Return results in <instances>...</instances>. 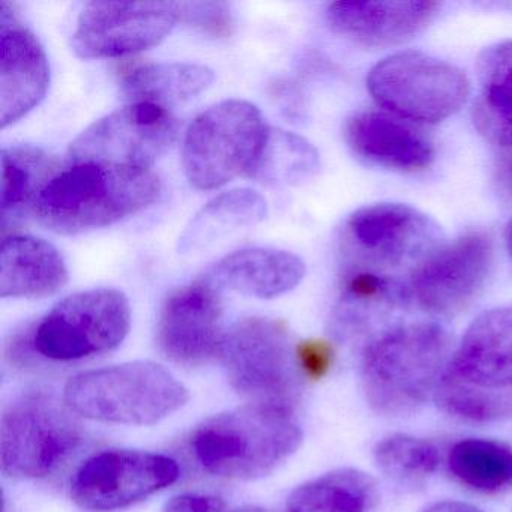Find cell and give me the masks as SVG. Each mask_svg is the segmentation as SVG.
I'll list each match as a JSON object with an SVG mask.
<instances>
[{"instance_id":"cell-16","label":"cell","mask_w":512,"mask_h":512,"mask_svg":"<svg viewBox=\"0 0 512 512\" xmlns=\"http://www.w3.org/2000/svg\"><path fill=\"white\" fill-rule=\"evenodd\" d=\"M50 67L34 32L8 2H0V125L22 119L46 97Z\"/></svg>"},{"instance_id":"cell-2","label":"cell","mask_w":512,"mask_h":512,"mask_svg":"<svg viewBox=\"0 0 512 512\" xmlns=\"http://www.w3.org/2000/svg\"><path fill=\"white\" fill-rule=\"evenodd\" d=\"M160 196L161 181L151 170L76 163L46 185L32 211L47 229L77 235L112 226L154 205Z\"/></svg>"},{"instance_id":"cell-29","label":"cell","mask_w":512,"mask_h":512,"mask_svg":"<svg viewBox=\"0 0 512 512\" xmlns=\"http://www.w3.org/2000/svg\"><path fill=\"white\" fill-rule=\"evenodd\" d=\"M437 406L457 418L476 422H500L512 419L511 388H485L472 385L445 371L436 392Z\"/></svg>"},{"instance_id":"cell-3","label":"cell","mask_w":512,"mask_h":512,"mask_svg":"<svg viewBox=\"0 0 512 512\" xmlns=\"http://www.w3.org/2000/svg\"><path fill=\"white\" fill-rule=\"evenodd\" d=\"M433 218L401 203H377L347 218L341 235V277L367 275L406 289L412 275L442 245Z\"/></svg>"},{"instance_id":"cell-10","label":"cell","mask_w":512,"mask_h":512,"mask_svg":"<svg viewBox=\"0 0 512 512\" xmlns=\"http://www.w3.org/2000/svg\"><path fill=\"white\" fill-rule=\"evenodd\" d=\"M131 307L115 289L74 293L41 319L32 344L44 358L71 362L116 349L128 335Z\"/></svg>"},{"instance_id":"cell-33","label":"cell","mask_w":512,"mask_h":512,"mask_svg":"<svg viewBox=\"0 0 512 512\" xmlns=\"http://www.w3.org/2000/svg\"><path fill=\"white\" fill-rule=\"evenodd\" d=\"M164 512H226V505L218 497L184 494L170 500Z\"/></svg>"},{"instance_id":"cell-37","label":"cell","mask_w":512,"mask_h":512,"mask_svg":"<svg viewBox=\"0 0 512 512\" xmlns=\"http://www.w3.org/2000/svg\"><path fill=\"white\" fill-rule=\"evenodd\" d=\"M506 170V175L509 176V181H512V169H505Z\"/></svg>"},{"instance_id":"cell-32","label":"cell","mask_w":512,"mask_h":512,"mask_svg":"<svg viewBox=\"0 0 512 512\" xmlns=\"http://www.w3.org/2000/svg\"><path fill=\"white\" fill-rule=\"evenodd\" d=\"M298 362L302 374L311 379H320L328 373L334 361L331 344L322 340L304 341L298 344Z\"/></svg>"},{"instance_id":"cell-27","label":"cell","mask_w":512,"mask_h":512,"mask_svg":"<svg viewBox=\"0 0 512 512\" xmlns=\"http://www.w3.org/2000/svg\"><path fill=\"white\" fill-rule=\"evenodd\" d=\"M56 175L55 160L43 149L31 145L2 149V224L28 203L34 205Z\"/></svg>"},{"instance_id":"cell-21","label":"cell","mask_w":512,"mask_h":512,"mask_svg":"<svg viewBox=\"0 0 512 512\" xmlns=\"http://www.w3.org/2000/svg\"><path fill=\"white\" fill-rule=\"evenodd\" d=\"M305 263L289 251L275 248H247L218 260L206 283L235 290L259 299H274L295 289L304 280Z\"/></svg>"},{"instance_id":"cell-24","label":"cell","mask_w":512,"mask_h":512,"mask_svg":"<svg viewBox=\"0 0 512 512\" xmlns=\"http://www.w3.org/2000/svg\"><path fill=\"white\" fill-rule=\"evenodd\" d=\"M214 82V71L191 62L134 65L121 77L122 91L131 103H185L197 97ZM167 109V107H166Z\"/></svg>"},{"instance_id":"cell-18","label":"cell","mask_w":512,"mask_h":512,"mask_svg":"<svg viewBox=\"0 0 512 512\" xmlns=\"http://www.w3.org/2000/svg\"><path fill=\"white\" fill-rule=\"evenodd\" d=\"M344 136L362 160L395 172H422L436 158L434 143L419 125L383 110L356 113L347 119Z\"/></svg>"},{"instance_id":"cell-34","label":"cell","mask_w":512,"mask_h":512,"mask_svg":"<svg viewBox=\"0 0 512 512\" xmlns=\"http://www.w3.org/2000/svg\"><path fill=\"white\" fill-rule=\"evenodd\" d=\"M424 512H482L481 509L469 505V503L455 502V500H443L428 506Z\"/></svg>"},{"instance_id":"cell-25","label":"cell","mask_w":512,"mask_h":512,"mask_svg":"<svg viewBox=\"0 0 512 512\" xmlns=\"http://www.w3.org/2000/svg\"><path fill=\"white\" fill-rule=\"evenodd\" d=\"M377 487L368 473L338 469L299 485L290 496L289 512H370Z\"/></svg>"},{"instance_id":"cell-14","label":"cell","mask_w":512,"mask_h":512,"mask_svg":"<svg viewBox=\"0 0 512 512\" xmlns=\"http://www.w3.org/2000/svg\"><path fill=\"white\" fill-rule=\"evenodd\" d=\"M179 478L173 458L152 452L112 449L89 458L71 484L80 508L106 512L127 508Z\"/></svg>"},{"instance_id":"cell-15","label":"cell","mask_w":512,"mask_h":512,"mask_svg":"<svg viewBox=\"0 0 512 512\" xmlns=\"http://www.w3.org/2000/svg\"><path fill=\"white\" fill-rule=\"evenodd\" d=\"M224 335L220 296L206 281L175 290L161 308L158 344L176 364H208L221 356Z\"/></svg>"},{"instance_id":"cell-31","label":"cell","mask_w":512,"mask_h":512,"mask_svg":"<svg viewBox=\"0 0 512 512\" xmlns=\"http://www.w3.org/2000/svg\"><path fill=\"white\" fill-rule=\"evenodd\" d=\"M181 22L214 38H227L235 31L230 5L226 2H181Z\"/></svg>"},{"instance_id":"cell-5","label":"cell","mask_w":512,"mask_h":512,"mask_svg":"<svg viewBox=\"0 0 512 512\" xmlns=\"http://www.w3.org/2000/svg\"><path fill=\"white\" fill-rule=\"evenodd\" d=\"M188 389L154 362H127L68 380L64 398L74 413L125 425H152L188 401Z\"/></svg>"},{"instance_id":"cell-8","label":"cell","mask_w":512,"mask_h":512,"mask_svg":"<svg viewBox=\"0 0 512 512\" xmlns=\"http://www.w3.org/2000/svg\"><path fill=\"white\" fill-rule=\"evenodd\" d=\"M269 127L254 104L226 100L194 119L185 134L182 164L197 190H215L248 173Z\"/></svg>"},{"instance_id":"cell-7","label":"cell","mask_w":512,"mask_h":512,"mask_svg":"<svg viewBox=\"0 0 512 512\" xmlns=\"http://www.w3.org/2000/svg\"><path fill=\"white\" fill-rule=\"evenodd\" d=\"M367 88L377 106L415 125H434L463 109L472 94L460 68L427 53L398 52L371 68Z\"/></svg>"},{"instance_id":"cell-20","label":"cell","mask_w":512,"mask_h":512,"mask_svg":"<svg viewBox=\"0 0 512 512\" xmlns=\"http://www.w3.org/2000/svg\"><path fill=\"white\" fill-rule=\"evenodd\" d=\"M472 118L478 133L512 167V40L488 46L476 61Z\"/></svg>"},{"instance_id":"cell-22","label":"cell","mask_w":512,"mask_h":512,"mask_svg":"<svg viewBox=\"0 0 512 512\" xmlns=\"http://www.w3.org/2000/svg\"><path fill=\"white\" fill-rule=\"evenodd\" d=\"M64 257L50 242L11 235L0 248V298H44L67 284Z\"/></svg>"},{"instance_id":"cell-11","label":"cell","mask_w":512,"mask_h":512,"mask_svg":"<svg viewBox=\"0 0 512 512\" xmlns=\"http://www.w3.org/2000/svg\"><path fill=\"white\" fill-rule=\"evenodd\" d=\"M494 257V238L485 230H472L443 244L410 278L407 304L434 317L463 313L484 292Z\"/></svg>"},{"instance_id":"cell-12","label":"cell","mask_w":512,"mask_h":512,"mask_svg":"<svg viewBox=\"0 0 512 512\" xmlns=\"http://www.w3.org/2000/svg\"><path fill=\"white\" fill-rule=\"evenodd\" d=\"M179 122L166 107L130 103L86 128L70 146L74 163L149 170L178 137Z\"/></svg>"},{"instance_id":"cell-28","label":"cell","mask_w":512,"mask_h":512,"mask_svg":"<svg viewBox=\"0 0 512 512\" xmlns=\"http://www.w3.org/2000/svg\"><path fill=\"white\" fill-rule=\"evenodd\" d=\"M452 475L473 490L494 493L512 482V451L487 439H464L448 455Z\"/></svg>"},{"instance_id":"cell-30","label":"cell","mask_w":512,"mask_h":512,"mask_svg":"<svg viewBox=\"0 0 512 512\" xmlns=\"http://www.w3.org/2000/svg\"><path fill=\"white\" fill-rule=\"evenodd\" d=\"M374 460L379 469L400 484H424L439 467L436 446L407 434H392L377 443Z\"/></svg>"},{"instance_id":"cell-23","label":"cell","mask_w":512,"mask_h":512,"mask_svg":"<svg viewBox=\"0 0 512 512\" xmlns=\"http://www.w3.org/2000/svg\"><path fill=\"white\" fill-rule=\"evenodd\" d=\"M268 214L265 197L250 188L227 191L206 203L182 232L179 253L203 250L223 236L262 223Z\"/></svg>"},{"instance_id":"cell-9","label":"cell","mask_w":512,"mask_h":512,"mask_svg":"<svg viewBox=\"0 0 512 512\" xmlns=\"http://www.w3.org/2000/svg\"><path fill=\"white\" fill-rule=\"evenodd\" d=\"M67 403L28 392L5 409L0 424L2 470L17 478H44L58 470L83 440Z\"/></svg>"},{"instance_id":"cell-6","label":"cell","mask_w":512,"mask_h":512,"mask_svg":"<svg viewBox=\"0 0 512 512\" xmlns=\"http://www.w3.org/2000/svg\"><path fill=\"white\" fill-rule=\"evenodd\" d=\"M296 350L283 323L248 317L224 335L221 359L230 385L251 404L293 410L305 377Z\"/></svg>"},{"instance_id":"cell-19","label":"cell","mask_w":512,"mask_h":512,"mask_svg":"<svg viewBox=\"0 0 512 512\" xmlns=\"http://www.w3.org/2000/svg\"><path fill=\"white\" fill-rule=\"evenodd\" d=\"M446 371L485 388L512 386V304L473 320Z\"/></svg>"},{"instance_id":"cell-1","label":"cell","mask_w":512,"mask_h":512,"mask_svg":"<svg viewBox=\"0 0 512 512\" xmlns=\"http://www.w3.org/2000/svg\"><path fill=\"white\" fill-rule=\"evenodd\" d=\"M452 355L451 334L436 322L401 323L379 332L361 359L368 406L392 418L416 412L436 392Z\"/></svg>"},{"instance_id":"cell-17","label":"cell","mask_w":512,"mask_h":512,"mask_svg":"<svg viewBox=\"0 0 512 512\" xmlns=\"http://www.w3.org/2000/svg\"><path fill=\"white\" fill-rule=\"evenodd\" d=\"M439 2H334L329 5V26L335 34L365 49L403 46L433 23Z\"/></svg>"},{"instance_id":"cell-26","label":"cell","mask_w":512,"mask_h":512,"mask_svg":"<svg viewBox=\"0 0 512 512\" xmlns=\"http://www.w3.org/2000/svg\"><path fill=\"white\" fill-rule=\"evenodd\" d=\"M319 167V154L308 140L290 131L269 128L247 175L260 184L296 185L316 175Z\"/></svg>"},{"instance_id":"cell-4","label":"cell","mask_w":512,"mask_h":512,"mask_svg":"<svg viewBox=\"0 0 512 512\" xmlns=\"http://www.w3.org/2000/svg\"><path fill=\"white\" fill-rule=\"evenodd\" d=\"M301 442L292 409L250 403L203 422L191 448L206 472L251 481L274 472Z\"/></svg>"},{"instance_id":"cell-36","label":"cell","mask_w":512,"mask_h":512,"mask_svg":"<svg viewBox=\"0 0 512 512\" xmlns=\"http://www.w3.org/2000/svg\"><path fill=\"white\" fill-rule=\"evenodd\" d=\"M233 512H271L268 509L256 508V506H247V508L236 509Z\"/></svg>"},{"instance_id":"cell-13","label":"cell","mask_w":512,"mask_h":512,"mask_svg":"<svg viewBox=\"0 0 512 512\" xmlns=\"http://www.w3.org/2000/svg\"><path fill=\"white\" fill-rule=\"evenodd\" d=\"M179 22V2H89L77 19L73 49L83 59L134 55L158 46Z\"/></svg>"},{"instance_id":"cell-35","label":"cell","mask_w":512,"mask_h":512,"mask_svg":"<svg viewBox=\"0 0 512 512\" xmlns=\"http://www.w3.org/2000/svg\"><path fill=\"white\" fill-rule=\"evenodd\" d=\"M505 245L512 262V220L505 227Z\"/></svg>"}]
</instances>
